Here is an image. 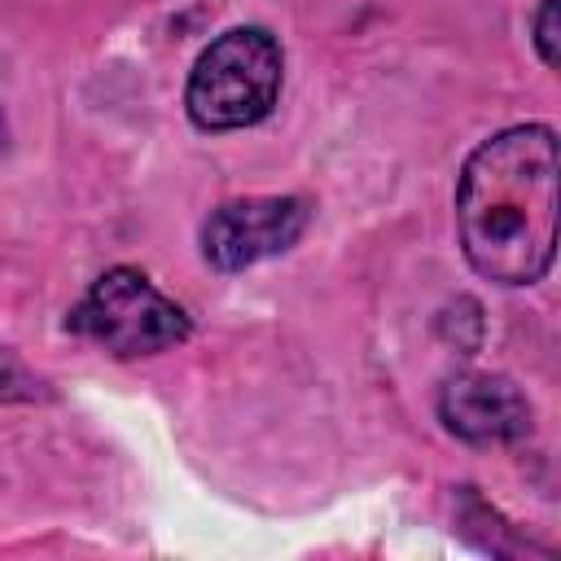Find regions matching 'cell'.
<instances>
[{
	"instance_id": "obj_1",
	"label": "cell",
	"mask_w": 561,
	"mask_h": 561,
	"mask_svg": "<svg viewBox=\"0 0 561 561\" xmlns=\"http://www.w3.org/2000/svg\"><path fill=\"white\" fill-rule=\"evenodd\" d=\"M456 232L469 267L495 285H535L557 254V131L517 123L486 136L456 180Z\"/></svg>"
},
{
	"instance_id": "obj_2",
	"label": "cell",
	"mask_w": 561,
	"mask_h": 561,
	"mask_svg": "<svg viewBox=\"0 0 561 561\" xmlns=\"http://www.w3.org/2000/svg\"><path fill=\"white\" fill-rule=\"evenodd\" d=\"M285 79V53L263 26H232L202 48L184 83V110L202 131L254 127L272 114Z\"/></svg>"
},
{
	"instance_id": "obj_3",
	"label": "cell",
	"mask_w": 561,
	"mask_h": 561,
	"mask_svg": "<svg viewBox=\"0 0 561 561\" xmlns=\"http://www.w3.org/2000/svg\"><path fill=\"white\" fill-rule=\"evenodd\" d=\"M66 324H70V333L96 342L101 351H110L118 359L171 351V346H180L193 333L184 307L171 302L136 267H110V272H101L88 285V294L70 307Z\"/></svg>"
},
{
	"instance_id": "obj_4",
	"label": "cell",
	"mask_w": 561,
	"mask_h": 561,
	"mask_svg": "<svg viewBox=\"0 0 561 561\" xmlns=\"http://www.w3.org/2000/svg\"><path fill=\"white\" fill-rule=\"evenodd\" d=\"M311 224L307 197H237L206 215L202 254L215 272H241L298 245Z\"/></svg>"
},
{
	"instance_id": "obj_5",
	"label": "cell",
	"mask_w": 561,
	"mask_h": 561,
	"mask_svg": "<svg viewBox=\"0 0 561 561\" xmlns=\"http://www.w3.org/2000/svg\"><path fill=\"white\" fill-rule=\"evenodd\" d=\"M438 416L460 443H473V447H504V443L526 438L530 430L526 394L500 373L447 377L438 390Z\"/></svg>"
},
{
	"instance_id": "obj_6",
	"label": "cell",
	"mask_w": 561,
	"mask_h": 561,
	"mask_svg": "<svg viewBox=\"0 0 561 561\" xmlns=\"http://www.w3.org/2000/svg\"><path fill=\"white\" fill-rule=\"evenodd\" d=\"M530 31H535V53L539 61L552 70L557 66V0H539L535 18H530Z\"/></svg>"
}]
</instances>
